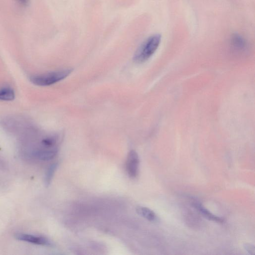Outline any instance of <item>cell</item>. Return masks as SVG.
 <instances>
[{"label":"cell","mask_w":255,"mask_h":255,"mask_svg":"<svg viewBox=\"0 0 255 255\" xmlns=\"http://www.w3.org/2000/svg\"><path fill=\"white\" fill-rule=\"evenodd\" d=\"M161 40V35L155 34L145 40L135 52L133 60L137 63H142L149 59L158 48Z\"/></svg>","instance_id":"cell-1"},{"label":"cell","mask_w":255,"mask_h":255,"mask_svg":"<svg viewBox=\"0 0 255 255\" xmlns=\"http://www.w3.org/2000/svg\"><path fill=\"white\" fill-rule=\"evenodd\" d=\"M72 71V69H68L34 75L30 78V80L37 86H50L65 79Z\"/></svg>","instance_id":"cell-2"},{"label":"cell","mask_w":255,"mask_h":255,"mask_svg":"<svg viewBox=\"0 0 255 255\" xmlns=\"http://www.w3.org/2000/svg\"><path fill=\"white\" fill-rule=\"evenodd\" d=\"M139 159L137 153L134 150L128 153L126 161V169L129 176L135 178L138 173Z\"/></svg>","instance_id":"cell-3"},{"label":"cell","mask_w":255,"mask_h":255,"mask_svg":"<svg viewBox=\"0 0 255 255\" xmlns=\"http://www.w3.org/2000/svg\"><path fill=\"white\" fill-rule=\"evenodd\" d=\"M14 237L16 240L35 245L45 246H50L52 245L49 240L43 236L18 233L14 235Z\"/></svg>","instance_id":"cell-4"},{"label":"cell","mask_w":255,"mask_h":255,"mask_svg":"<svg viewBox=\"0 0 255 255\" xmlns=\"http://www.w3.org/2000/svg\"><path fill=\"white\" fill-rule=\"evenodd\" d=\"M230 44L232 48L237 52H244L248 47L246 39L238 33H234L230 37Z\"/></svg>","instance_id":"cell-5"},{"label":"cell","mask_w":255,"mask_h":255,"mask_svg":"<svg viewBox=\"0 0 255 255\" xmlns=\"http://www.w3.org/2000/svg\"><path fill=\"white\" fill-rule=\"evenodd\" d=\"M192 204L193 206L206 219L219 223L224 222L225 220L223 218L214 215L200 203L194 202Z\"/></svg>","instance_id":"cell-6"},{"label":"cell","mask_w":255,"mask_h":255,"mask_svg":"<svg viewBox=\"0 0 255 255\" xmlns=\"http://www.w3.org/2000/svg\"><path fill=\"white\" fill-rule=\"evenodd\" d=\"M58 150L56 147L36 150L32 154L36 158L41 160H49L53 159L57 154Z\"/></svg>","instance_id":"cell-7"},{"label":"cell","mask_w":255,"mask_h":255,"mask_svg":"<svg viewBox=\"0 0 255 255\" xmlns=\"http://www.w3.org/2000/svg\"><path fill=\"white\" fill-rule=\"evenodd\" d=\"M138 215L150 222H155L157 216L155 213L151 209L142 206H138L136 209Z\"/></svg>","instance_id":"cell-8"},{"label":"cell","mask_w":255,"mask_h":255,"mask_svg":"<svg viewBox=\"0 0 255 255\" xmlns=\"http://www.w3.org/2000/svg\"><path fill=\"white\" fill-rule=\"evenodd\" d=\"M15 98L13 90L8 87L0 89V101H11Z\"/></svg>","instance_id":"cell-9"},{"label":"cell","mask_w":255,"mask_h":255,"mask_svg":"<svg viewBox=\"0 0 255 255\" xmlns=\"http://www.w3.org/2000/svg\"><path fill=\"white\" fill-rule=\"evenodd\" d=\"M57 166V163H53L47 169L44 178L45 183L47 186L50 183Z\"/></svg>","instance_id":"cell-10"},{"label":"cell","mask_w":255,"mask_h":255,"mask_svg":"<svg viewBox=\"0 0 255 255\" xmlns=\"http://www.w3.org/2000/svg\"><path fill=\"white\" fill-rule=\"evenodd\" d=\"M246 251L250 255H254L255 254V246L251 244L246 243L244 245Z\"/></svg>","instance_id":"cell-11"},{"label":"cell","mask_w":255,"mask_h":255,"mask_svg":"<svg viewBox=\"0 0 255 255\" xmlns=\"http://www.w3.org/2000/svg\"><path fill=\"white\" fill-rule=\"evenodd\" d=\"M17 1L21 4L25 5L27 4L28 0H17Z\"/></svg>","instance_id":"cell-12"}]
</instances>
